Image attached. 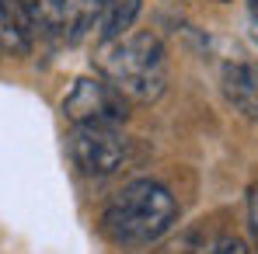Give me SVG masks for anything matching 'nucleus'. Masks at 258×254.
I'll use <instances>...</instances> for the list:
<instances>
[{
  "label": "nucleus",
  "mask_w": 258,
  "mask_h": 254,
  "mask_svg": "<svg viewBox=\"0 0 258 254\" xmlns=\"http://www.w3.org/2000/svg\"><path fill=\"white\" fill-rule=\"evenodd\" d=\"M178 223V202L174 195L143 178L126 185L101 212V230L108 240L126 244V247H140V244H154L161 240L168 230Z\"/></svg>",
  "instance_id": "nucleus-1"
},
{
  "label": "nucleus",
  "mask_w": 258,
  "mask_h": 254,
  "mask_svg": "<svg viewBox=\"0 0 258 254\" xmlns=\"http://www.w3.org/2000/svg\"><path fill=\"white\" fill-rule=\"evenodd\" d=\"M98 70L129 101H157L168 87L164 45L150 32H133L98 49Z\"/></svg>",
  "instance_id": "nucleus-2"
},
{
  "label": "nucleus",
  "mask_w": 258,
  "mask_h": 254,
  "mask_svg": "<svg viewBox=\"0 0 258 254\" xmlns=\"http://www.w3.org/2000/svg\"><path fill=\"white\" fill-rule=\"evenodd\" d=\"M74 167L87 178H105L122 167L129 153V143L119 126H74L67 139Z\"/></svg>",
  "instance_id": "nucleus-3"
},
{
  "label": "nucleus",
  "mask_w": 258,
  "mask_h": 254,
  "mask_svg": "<svg viewBox=\"0 0 258 254\" xmlns=\"http://www.w3.org/2000/svg\"><path fill=\"white\" fill-rule=\"evenodd\" d=\"M63 115L74 126H122L129 115V98L105 77H81L63 98Z\"/></svg>",
  "instance_id": "nucleus-4"
},
{
  "label": "nucleus",
  "mask_w": 258,
  "mask_h": 254,
  "mask_svg": "<svg viewBox=\"0 0 258 254\" xmlns=\"http://www.w3.org/2000/svg\"><path fill=\"white\" fill-rule=\"evenodd\" d=\"M220 87H223V98L234 112L258 122V66L255 63H248V59L227 63L223 73H220Z\"/></svg>",
  "instance_id": "nucleus-5"
},
{
  "label": "nucleus",
  "mask_w": 258,
  "mask_h": 254,
  "mask_svg": "<svg viewBox=\"0 0 258 254\" xmlns=\"http://www.w3.org/2000/svg\"><path fill=\"white\" fill-rule=\"evenodd\" d=\"M136 14H140V0H101V14H98V25L94 28H98V35L105 42L122 39L129 28H133Z\"/></svg>",
  "instance_id": "nucleus-6"
},
{
  "label": "nucleus",
  "mask_w": 258,
  "mask_h": 254,
  "mask_svg": "<svg viewBox=\"0 0 258 254\" xmlns=\"http://www.w3.org/2000/svg\"><path fill=\"white\" fill-rule=\"evenodd\" d=\"M63 18H67V39H81L98 25L101 0H59Z\"/></svg>",
  "instance_id": "nucleus-7"
},
{
  "label": "nucleus",
  "mask_w": 258,
  "mask_h": 254,
  "mask_svg": "<svg viewBox=\"0 0 258 254\" xmlns=\"http://www.w3.org/2000/svg\"><path fill=\"white\" fill-rule=\"evenodd\" d=\"M0 52H28V35L21 28V21L11 11V0H0Z\"/></svg>",
  "instance_id": "nucleus-8"
},
{
  "label": "nucleus",
  "mask_w": 258,
  "mask_h": 254,
  "mask_svg": "<svg viewBox=\"0 0 258 254\" xmlns=\"http://www.w3.org/2000/svg\"><path fill=\"white\" fill-rule=\"evenodd\" d=\"M248 226H251V240H255V247H258V185L248 195Z\"/></svg>",
  "instance_id": "nucleus-9"
},
{
  "label": "nucleus",
  "mask_w": 258,
  "mask_h": 254,
  "mask_svg": "<svg viewBox=\"0 0 258 254\" xmlns=\"http://www.w3.org/2000/svg\"><path fill=\"white\" fill-rule=\"evenodd\" d=\"M213 254H248V247H244V240H237V237H223V240L216 244Z\"/></svg>",
  "instance_id": "nucleus-10"
},
{
  "label": "nucleus",
  "mask_w": 258,
  "mask_h": 254,
  "mask_svg": "<svg viewBox=\"0 0 258 254\" xmlns=\"http://www.w3.org/2000/svg\"><path fill=\"white\" fill-rule=\"evenodd\" d=\"M248 32H251V39L258 42V7H251V28Z\"/></svg>",
  "instance_id": "nucleus-11"
},
{
  "label": "nucleus",
  "mask_w": 258,
  "mask_h": 254,
  "mask_svg": "<svg viewBox=\"0 0 258 254\" xmlns=\"http://www.w3.org/2000/svg\"><path fill=\"white\" fill-rule=\"evenodd\" d=\"M248 4H251V7H258V0H248Z\"/></svg>",
  "instance_id": "nucleus-12"
}]
</instances>
